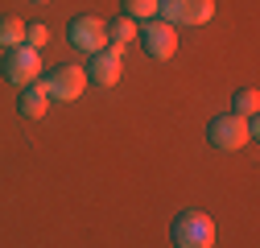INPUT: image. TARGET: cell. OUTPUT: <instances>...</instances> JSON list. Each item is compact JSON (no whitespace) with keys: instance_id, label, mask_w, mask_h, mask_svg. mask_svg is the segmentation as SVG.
Segmentation results:
<instances>
[{"instance_id":"cell-1","label":"cell","mask_w":260,"mask_h":248,"mask_svg":"<svg viewBox=\"0 0 260 248\" xmlns=\"http://www.w3.org/2000/svg\"><path fill=\"white\" fill-rule=\"evenodd\" d=\"M170 236H174V248H215V220L207 211H182Z\"/></svg>"},{"instance_id":"cell-14","label":"cell","mask_w":260,"mask_h":248,"mask_svg":"<svg viewBox=\"0 0 260 248\" xmlns=\"http://www.w3.org/2000/svg\"><path fill=\"white\" fill-rule=\"evenodd\" d=\"M46 42H50V29H46L42 21H34V25H25V46H29V50H42Z\"/></svg>"},{"instance_id":"cell-5","label":"cell","mask_w":260,"mask_h":248,"mask_svg":"<svg viewBox=\"0 0 260 248\" xmlns=\"http://www.w3.org/2000/svg\"><path fill=\"white\" fill-rule=\"evenodd\" d=\"M141 46L149 50V58L170 62V58L178 54V29H174L170 21L153 17V21H145V25H141Z\"/></svg>"},{"instance_id":"cell-8","label":"cell","mask_w":260,"mask_h":248,"mask_svg":"<svg viewBox=\"0 0 260 248\" xmlns=\"http://www.w3.org/2000/svg\"><path fill=\"white\" fill-rule=\"evenodd\" d=\"M120 75H124V46H112V42H108V50L91 54V71H87V79H95L100 87H116Z\"/></svg>"},{"instance_id":"cell-10","label":"cell","mask_w":260,"mask_h":248,"mask_svg":"<svg viewBox=\"0 0 260 248\" xmlns=\"http://www.w3.org/2000/svg\"><path fill=\"white\" fill-rule=\"evenodd\" d=\"M13 46H25V21L0 17V50H13Z\"/></svg>"},{"instance_id":"cell-2","label":"cell","mask_w":260,"mask_h":248,"mask_svg":"<svg viewBox=\"0 0 260 248\" xmlns=\"http://www.w3.org/2000/svg\"><path fill=\"white\" fill-rule=\"evenodd\" d=\"M207 137H211V145L215 149H223V153H236V149H244L252 137H256V120H244V116H215L211 124H207Z\"/></svg>"},{"instance_id":"cell-13","label":"cell","mask_w":260,"mask_h":248,"mask_svg":"<svg viewBox=\"0 0 260 248\" xmlns=\"http://www.w3.org/2000/svg\"><path fill=\"white\" fill-rule=\"evenodd\" d=\"M256 108H260V96H256L252 87L236 91V116H244V120H256Z\"/></svg>"},{"instance_id":"cell-15","label":"cell","mask_w":260,"mask_h":248,"mask_svg":"<svg viewBox=\"0 0 260 248\" xmlns=\"http://www.w3.org/2000/svg\"><path fill=\"white\" fill-rule=\"evenodd\" d=\"M38 5H46V0H38Z\"/></svg>"},{"instance_id":"cell-9","label":"cell","mask_w":260,"mask_h":248,"mask_svg":"<svg viewBox=\"0 0 260 248\" xmlns=\"http://www.w3.org/2000/svg\"><path fill=\"white\" fill-rule=\"evenodd\" d=\"M46 108H50V96L42 91V83H29V91L21 96V116L25 120H42Z\"/></svg>"},{"instance_id":"cell-6","label":"cell","mask_w":260,"mask_h":248,"mask_svg":"<svg viewBox=\"0 0 260 248\" xmlns=\"http://www.w3.org/2000/svg\"><path fill=\"white\" fill-rule=\"evenodd\" d=\"M38 83H42V91L50 100H79L87 91V71L83 67H58V71H50Z\"/></svg>"},{"instance_id":"cell-7","label":"cell","mask_w":260,"mask_h":248,"mask_svg":"<svg viewBox=\"0 0 260 248\" xmlns=\"http://www.w3.org/2000/svg\"><path fill=\"white\" fill-rule=\"evenodd\" d=\"M38 71H42L38 50H29V46H13V50H5V79H9V83L29 87V83H38Z\"/></svg>"},{"instance_id":"cell-11","label":"cell","mask_w":260,"mask_h":248,"mask_svg":"<svg viewBox=\"0 0 260 248\" xmlns=\"http://www.w3.org/2000/svg\"><path fill=\"white\" fill-rule=\"evenodd\" d=\"M157 9H161V0H124V17L128 21H153L157 17Z\"/></svg>"},{"instance_id":"cell-4","label":"cell","mask_w":260,"mask_h":248,"mask_svg":"<svg viewBox=\"0 0 260 248\" xmlns=\"http://www.w3.org/2000/svg\"><path fill=\"white\" fill-rule=\"evenodd\" d=\"M67 34H71V46L83 50V54H100V50H108V21H104V17L83 13V17L71 21Z\"/></svg>"},{"instance_id":"cell-12","label":"cell","mask_w":260,"mask_h":248,"mask_svg":"<svg viewBox=\"0 0 260 248\" xmlns=\"http://www.w3.org/2000/svg\"><path fill=\"white\" fill-rule=\"evenodd\" d=\"M108 42H112V46H128V42H137V21H128V17L108 21Z\"/></svg>"},{"instance_id":"cell-3","label":"cell","mask_w":260,"mask_h":248,"mask_svg":"<svg viewBox=\"0 0 260 248\" xmlns=\"http://www.w3.org/2000/svg\"><path fill=\"white\" fill-rule=\"evenodd\" d=\"M157 17L170 21L174 29L178 25H207L215 17V0H161Z\"/></svg>"}]
</instances>
